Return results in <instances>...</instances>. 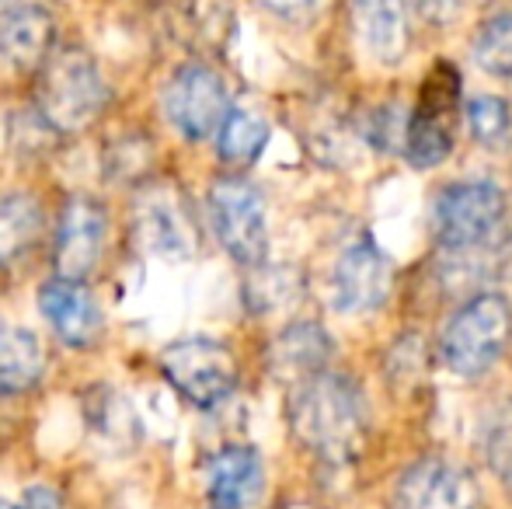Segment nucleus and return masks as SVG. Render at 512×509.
<instances>
[{
  "label": "nucleus",
  "mask_w": 512,
  "mask_h": 509,
  "mask_svg": "<svg viewBox=\"0 0 512 509\" xmlns=\"http://www.w3.org/2000/svg\"><path fill=\"white\" fill-rule=\"evenodd\" d=\"M290 426L324 461H352L366 443V401L345 374H314L290 394Z\"/></svg>",
  "instance_id": "f257e3e1"
},
{
  "label": "nucleus",
  "mask_w": 512,
  "mask_h": 509,
  "mask_svg": "<svg viewBox=\"0 0 512 509\" xmlns=\"http://www.w3.org/2000/svg\"><path fill=\"white\" fill-rule=\"evenodd\" d=\"M108 105V84L95 56L81 46L56 49L39 70L35 112L53 133L77 136L102 119Z\"/></svg>",
  "instance_id": "f03ea898"
},
{
  "label": "nucleus",
  "mask_w": 512,
  "mask_h": 509,
  "mask_svg": "<svg viewBox=\"0 0 512 509\" xmlns=\"http://www.w3.org/2000/svg\"><path fill=\"white\" fill-rule=\"evenodd\" d=\"M512 335V307L499 293H478L467 300L450 321H446L443 335H439V356L450 374L481 377L485 370L495 367L509 346Z\"/></svg>",
  "instance_id": "7ed1b4c3"
},
{
  "label": "nucleus",
  "mask_w": 512,
  "mask_h": 509,
  "mask_svg": "<svg viewBox=\"0 0 512 509\" xmlns=\"http://www.w3.org/2000/svg\"><path fill=\"white\" fill-rule=\"evenodd\" d=\"M436 238L446 252L467 255L499 241L506 227V196L492 182L446 185L432 210Z\"/></svg>",
  "instance_id": "20e7f679"
},
{
  "label": "nucleus",
  "mask_w": 512,
  "mask_h": 509,
  "mask_svg": "<svg viewBox=\"0 0 512 509\" xmlns=\"http://www.w3.org/2000/svg\"><path fill=\"white\" fill-rule=\"evenodd\" d=\"M161 374L189 405L216 408L237 387V360L223 342L192 335L171 342L161 353Z\"/></svg>",
  "instance_id": "39448f33"
},
{
  "label": "nucleus",
  "mask_w": 512,
  "mask_h": 509,
  "mask_svg": "<svg viewBox=\"0 0 512 509\" xmlns=\"http://www.w3.org/2000/svg\"><path fill=\"white\" fill-rule=\"evenodd\" d=\"M209 217L220 245L241 265H262L269 252L265 199L244 178H220L209 189Z\"/></svg>",
  "instance_id": "423d86ee"
},
{
  "label": "nucleus",
  "mask_w": 512,
  "mask_h": 509,
  "mask_svg": "<svg viewBox=\"0 0 512 509\" xmlns=\"http://www.w3.org/2000/svg\"><path fill=\"white\" fill-rule=\"evenodd\" d=\"M164 112H168L171 126H175L185 140H206V136L220 133L223 119L230 116L227 84H223L220 74H216L213 67H206V63H185L168 81Z\"/></svg>",
  "instance_id": "0eeeda50"
},
{
  "label": "nucleus",
  "mask_w": 512,
  "mask_h": 509,
  "mask_svg": "<svg viewBox=\"0 0 512 509\" xmlns=\"http://www.w3.org/2000/svg\"><path fill=\"white\" fill-rule=\"evenodd\" d=\"M453 116H457V70L439 63L422 88L415 116L408 123V161L415 168H436L453 147Z\"/></svg>",
  "instance_id": "6e6552de"
},
{
  "label": "nucleus",
  "mask_w": 512,
  "mask_h": 509,
  "mask_svg": "<svg viewBox=\"0 0 512 509\" xmlns=\"http://www.w3.org/2000/svg\"><path fill=\"white\" fill-rule=\"evenodd\" d=\"M108 241V213L98 199L91 196H70L56 224L53 258L56 276L67 279H91L105 255Z\"/></svg>",
  "instance_id": "1a4fd4ad"
},
{
  "label": "nucleus",
  "mask_w": 512,
  "mask_h": 509,
  "mask_svg": "<svg viewBox=\"0 0 512 509\" xmlns=\"http://www.w3.org/2000/svg\"><path fill=\"white\" fill-rule=\"evenodd\" d=\"M391 290V265L366 241L349 245L328 272V300L338 314L377 311Z\"/></svg>",
  "instance_id": "9d476101"
},
{
  "label": "nucleus",
  "mask_w": 512,
  "mask_h": 509,
  "mask_svg": "<svg viewBox=\"0 0 512 509\" xmlns=\"http://www.w3.org/2000/svg\"><path fill=\"white\" fill-rule=\"evenodd\" d=\"M478 482L471 471L443 457H425L401 475L394 506L398 509H478Z\"/></svg>",
  "instance_id": "9b49d317"
},
{
  "label": "nucleus",
  "mask_w": 512,
  "mask_h": 509,
  "mask_svg": "<svg viewBox=\"0 0 512 509\" xmlns=\"http://www.w3.org/2000/svg\"><path fill=\"white\" fill-rule=\"evenodd\" d=\"M39 311L70 349H95L105 335V314L81 279L56 276L42 283Z\"/></svg>",
  "instance_id": "f8f14e48"
},
{
  "label": "nucleus",
  "mask_w": 512,
  "mask_h": 509,
  "mask_svg": "<svg viewBox=\"0 0 512 509\" xmlns=\"http://www.w3.org/2000/svg\"><path fill=\"white\" fill-rule=\"evenodd\" d=\"M56 53V14L42 0H11L0 11V56L14 70H42Z\"/></svg>",
  "instance_id": "ddd939ff"
},
{
  "label": "nucleus",
  "mask_w": 512,
  "mask_h": 509,
  "mask_svg": "<svg viewBox=\"0 0 512 509\" xmlns=\"http://www.w3.org/2000/svg\"><path fill=\"white\" fill-rule=\"evenodd\" d=\"M133 234L147 252L164 258H185L196 245V227L182 196L171 189H150L140 196L133 213Z\"/></svg>",
  "instance_id": "4468645a"
},
{
  "label": "nucleus",
  "mask_w": 512,
  "mask_h": 509,
  "mask_svg": "<svg viewBox=\"0 0 512 509\" xmlns=\"http://www.w3.org/2000/svg\"><path fill=\"white\" fill-rule=\"evenodd\" d=\"M265 468L258 450L223 447L206 461V499L213 509H248L258 503Z\"/></svg>",
  "instance_id": "2eb2a0df"
},
{
  "label": "nucleus",
  "mask_w": 512,
  "mask_h": 509,
  "mask_svg": "<svg viewBox=\"0 0 512 509\" xmlns=\"http://www.w3.org/2000/svg\"><path fill=\"white\" fill-rule=\"evenodd\" d=\"M349 7L366 56H373L384 67L405 60L411 42L408 0H349Z\"/></svg>",
  "instance_id": "dca6fc26"
},
{
  "label": "nucleus",
  "mask_w": 512,
  "mask_h": 509,
  "mask_svg": "<svg viewBox=\"0 0 512 509\" xmlns=\"http://www.w3.org/2000/svg\"><path fill=\"white\" fill-rule=\"evenodd\" d=\"M46 374L42 339L25 325L0 321V394H25Z\"/></svg>",
  "instance_id": "f3484780"
},
{
  "label": "nucleus",
  "mask_w": 512,
  "mask_h": 509,
  "mask_svg": "<svg viewBox=\"0 0 512 509\" xmlns=\"http://www.w3.org/2000/svg\"><path fill=\"white\" fill-rule=\"evenodd\" d=\"M331 356V339L324 335L321 325H290L276 342H272V374L283 381H307L321 374Z\"/></svg>",
  "instance_id": "a211bd4d"
},
{
  "label": "nucleus",
  "mask_w": 512,
  "mask_h": 509,
  "mask_svg": "<svg viewBox=\"0 0 512 509\" xmlns=\"http://www.w3.org/2000/svg\"><path fill=\"white\" fill-rule=\"evenodd\" d=\"M46 231V217L42 206L28 192H11L0 199V269L25 262L35 252Z\"/></svg>",
  "instance_id": "6ab92c4d"
},
{
  "label": "nucleus",
  "mask_w": 512,
  "mask_h": 509,
  "mask_svg": "<svg viewBox=\"0 0 512 509\" xmlns=\"http://www.w3.org/2000/svg\"><path fill=\"white\" fill-rule=\"evenodd\" d=\"M269 143V123L251 109H230L220 126V157L227 164H251Z\"/></svg>",
  "instance_id": "aec40b11"
},
{
  "label": "nucleus",
  "mask_w": 512,
  "mask_h": 509,
  "mask_svg": "<svg viewBox=\"0 0 512 509\" xmlns=\"http://www.w3.org/2000/svg\"><path fill=\"white\" fill-rule=\"evenodd\" d=\"M474 63L492 77H512V14H495L471 42Z\"/></svg>",
  "instance_id": "412c9836"
},
{
  "label": "nucleus",
  "mask_w": 512,
  "mask_h": 509,
  "mask_svg": "<svg viewBox=\"0 0 512 509\" xmlns=\"http://www.w3.org/2000/svg\"><path fill=\"white\" fill-rule=\"evenodd\" d=\"M467 126L471 136L485 147H499L512 129V109L499 95H478L467 102Z\"/></svg>",
  "instance_id": "4be33fe9"
},
{
  "label": "nucleus",
  "mask_w": 512,
  "mask_h": 509,
  "mask_svg": "<svg viewBox=\"0 0 512 509\" xmlns=\"http://www.w3.org/2000/svg\"><path fill=\"white\" fill-rule=\"evenodd\" d=\"M95 405H88V419H91V429L105 440H133L136 436V415L133 408L126 405V398H119L115 391L108 387H98V398H91Z\"/></svg>",
  "instance_id": "5701e85b"
},
{
  "label": "nucleus",
  "mask_w": 512,
  "mask_h": 509,
  "mask_svg": "<svg viewBox=\"0 0 512 509\" xmlns=\"http://www.w3.org/2000/svg\"><path fill=\"white\" fill-rule=\"evenodd\" d=\"M481 447H485L488 464H492L506 482H512V398L502 401V405L485 419Z\"/></svg>",
  "instance_id": "b1692460"
},
{
  "label": "nucleus",
  "mask_w": 512,
  "mask_h": 509,
  "mask_svg": "<svg viewBox=\"0 0 512 509\" xmlns=\"http://www.w3.org/2000/svg\"><path fill=\"white\" fill-rule=\"evenodd\" d=\"M293 297H297V293H293L290 272H283V269L258 272L248 283V300L255 311H279V307H286Z\"/></svg>",
  "instance_id": "393cba45"
},
{
  "label": "nucleus",
  "mask_w": 512,
  "mask_h": 509,
  "mask_svg": "<svg viewBox=\"0 0 512 509\" xmlns=\"http://www.w3.org/2000/svg\"><path fill=\"white\" fill-rule=\"evenodd\" d=\"M265 11H272L276 18L283 21H307L314 18L317 11L324 7V0H258Z\"/></svg>",
  "instance_id": "a878e982"
},
{
  "label": "nucleus",
  "mask_w": 512,
  "mask_h": 509,
  "mask_svg": "<svg viewBox=\"0 0 512 509\" xmlns=\"http://www.w3.org/2000/svg\"><path fill=\"white\" fill-rule=\"evenodd\" d=\"M411 7L418 11V18L432 21V25H446L460 14L464 0H411Z\"/></svg>",
  "instance_id": "bb28decb"
},
{
  "label": "nucleus",
  "mask_w": 512,
  "mask_h": 509,
  "mask_svg": "<svg viewBox=\"0 0 512 509\" xmlns=\"http://www.w3.org/2000/svg\"><path fill=\"white\" fill-rule=\"evenodd\" d=\"M21 509H63V496L53 485H28Z\"/></svg>",
  "instance_id": "cd10ccee"
},
{
  "label": "nucleus",
  "mask_w": 512,
  "mask_h": 509,
  "mask_svg": "<svg viewBox=\"0 0 512 509\" xmlns=\"http://www.w3.org/2000/svg\"><path fill=\"white\" fill-rule=\"evenodd\" d=\"M0 509H21V506H14V503H7V499H0Z\"/></svg>",
  "instance_id": "c85d7f7f"
},
{
  "label": "nucleus",
  "mask_w": 512,
  "mask_h": 509,
  "mask_svg": "<svg viewBox=\"0 0 512 509\" xmlns=\"http://www.w3.org/2000/svg\"><path fill=\"white\" fill-rule=\"evenodd\" d=\"M509 485H512V482H509Z\"/></svg>",
  "instance_id": "c756f323"
}]
</instances>
